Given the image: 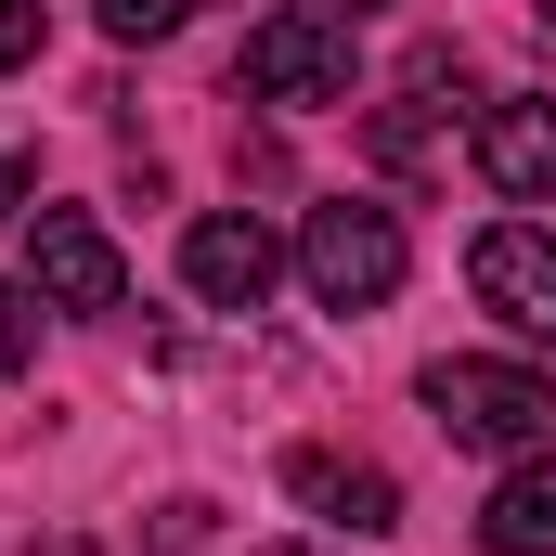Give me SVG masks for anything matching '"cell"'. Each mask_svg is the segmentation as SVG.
<instances>
[{
  "label": "cell",
  "mask_w": 556,
  "mask_h": 556,
  "mask_svg": "<svg viewBox=\"0 0 556 556\" xmlns=\"http://www.w3.org/2000/svg\"><path fill=\"white\" fill-rule=\"evenodd\" d=\"M285 492H298L311 518H337L350 544H376V531H402V479H389L376 453H324V440H298V453H285Z\"/></svg>",
  "instance_id": "7"
},
{
  "label": "cell",
  "mask_w": 556,
  "mask_h": 556,
  "mask_svg": "<svg viewBox=\"0 0 556 556\" xmlns=\"http://www.w3.org/2000/svg\"><path fill=\"white\" fill-rule=\"evenodd\" d=\"M39 65V0H0V78Z\"/></svg>",
  "instance_id": "13"
},
{
  "label": "cell",
  "mask_w": 556,
  "mask_h": 556,
  "mask_svg": "<svg viewBox=\"0 0 556 556\" xmlns=\"http://www.w3.org/2000/svg\"><path fill=\"white\" fill-rule=\"evenodd\" d=\"M26 285H39V311H117V298H130V260H117L104 220L39 207V220H26Z\"/></svg>",
  "instance_id": "4"
},
{
  "label": "cell",
  "mask_w": 556,
  "mask_h": 556,
  "mask_svg": "<svg viewBox=\"0 0 556 556\" xmlns=\"http://www.w3.org/2000/svg\"><path fill=\"white\" fill-rule=\"evenodd\" d=\"M415 273V247H402V207H363V194H337V207H311L298 220V285L324 298V311H389Z\"/></svg>",
  "instance_id": "1"
},
{
  "label": "cell",
  "mask_w": 556,
  "mask_h": 556,
  "mask_svg": "<svg viewBox=\"0 0 556 556\" xmlns=\"http://www.w3.org/2000/svg\"><path fill=\"white\" fill-rule=\"evenodd\" d=\"M479 544H492V556H556V453H531L518 479H492Z\"/></svg>",
  "instance_id": "9"
},
{
  "label": "cell",
  "mask_w": 556,
  "mask_h": 556,
  "mask_svg": "<svg viewBox=\"0 0 556 556\" xmlns=\"http://www.w3.org/2000/svg\"><path fill=\"white\" fill-rule=\"evenodd\" d=\"M260 556H350V544H260Z\"/></svg>",
  "instance_id": "15"
},
{
  "label": "cell",
  "mask_w": 556,
  "mask_h": 556,
  "mask_svg": "<svg viewBox=\"0 0 556 556\" xmlns=\"http://www.w3.org/2000/svg\"><path fill=\"white\" fill-rule=\"evenodd\" d=\"M427 415H440V440H466V453H531V440H556V376L453 350V363H427Z\"/></svg>",
  "instance_id": "2"
},
{
  "label": "cell",
  "mask_w": 556,
  "mask_h": 556,
  "mask_svg": "<svg viewBox=\"0 0 556 556\" xmlns=\"http://www.w3.org/2000/svg\"><path fill=\"white\" fill-rule=\"evenodd\" d=\"M324 13H350V26H363V13H389V0H324Z\"/></svg>",
  "instance_id": "16"
},
{
  "label": "cell",
  "mask_w": 556,
  "mask_h": 556,
  "mask_svg": "<svg viewBox=\"0 0 556 556\" xmlns=\"http://www.w3.org/2000/svg\"><path fill=\"white\" fill-rule=\"evenodd\" d=\"M427 91H402V104H376V155H389V168H427Z\"/></svg>",
  "instance_id": "10"
},
{
  "label": "cell",
  "mask_w": 556,
  "mask_h": 556,
  "mask_svg": "<svg viewBox=\"0 0 556 556\" xmlns=\"http://www.w3.org/2000/svg\"><path fill=\"white\" fill-rule=\"evenodd\" d=\"M466 285H479V311H505L531 350H556V233H531V220H492V233L466 247Z\"/></svg>",
  "instance_id": "5"
},
{
  "label": "cell",
  "mask_w": 556,
  "mask_h": 556,
  "mask_svg": "<svg viewBox=\"0 0 556 556\" xmlns=\"http://www.w3.org/2000/svg\"><path fill=\"white\" fill-rule=\"evenodd\" d=\"M479 181L505 207H556V91H505L479 117Z\"/></svg>",
  "instance_id": "8"
},
{
  "label": "cell",
  "mask_w": 556,
  "mask_h": 556,
  "mask_svg": "<svg viewBox=\"0 0 556 556\" xmlns=\"http://www.w3.org/2000/svg\"><path fill=\"white\" fill-rule=\"evenodd\" d=\"M260 104L285 117H324V104H350V13H324V0H298L273 26H247V65H233Z\"/></svg>",
  "instance_id": "3"
},
{
  "label": "cell",
  "mask_w": 556,
  "mask_h": 556,
  "mask_svg": "<svg viewBox=\"0 0 556 556\" xmlns=\"http://www.w3.org/2000/svg\"><path fill=\"white\" fill-rule=\"evenodd\" d=\"M13 207H26V168H13V155H0V220H13Z\"/></svg>",
  "instance_id": "14"
},
{
  "label": "cell",
  "mask_w": 556,
  "mask_h": 556,
  "mask_svg": "<svg viewBox=\"0 0 556 556\" xmlns=\"http://www.w3.org/2000/svg\"><path fill=\"white\" fill-rule=\"evenodd\" d=\"M285 273V247H273V220H247V207H207L194 233H181V285L207 298V311H260Z\"/></svg>",
  "instance_id": "6"
},
{
  "label": "cell",
  "mask_w": 556,
  "mask_h": 556,
  "mask_svg": "<svg viewBox=\"0 0 556 556\" xmlns=\"http://www.w3.org/2000/svg\"><path fill=\"white\" fill-rule=\"evenodd\" d=\"M26 556H91V544H26Z\"/></svg>",
  "instance_id": "17"
},
{
  "label": "cell",
  "mask_w": 556,
  "mask_h": 556,
  "mask_svg": "<svg viewBox=\"0 0 556 556\" xmlns=\"http://www.w3.org/2000/svg\"><path fill=\"white\" fill-rule=\"evenodd\" d=\"M544 26H556V0H544Z\"/></svg>",
  "instance_id": "18"
},
{
  "label": "cell",
  "mask_w": 556,
  "mask_h": 556,
  "mask_svg": "<svg viewBox=\"0 0 556 556\" xmlns=\"http://www.w3.org/2000/svg\"><path fill=\"white\" fill-rule=\"evenodd\" d=\"M39 363V285H0V376Z\"/></svg>",
  "instance_id": "11"
},
{
  "label": "cell",
  "mask_w": 556,
  "mask_h": 556,
  "mask_svg": "<svg viewBox=\"0 0 556 556\" xmlns=\"http://www.w3.org/2000/svg\"><path fill=\"white\" fill-rule=\"evenodd\" d=\"M91 13H104V39H168L194 0H91Z\"/></svg>",
  "instance_id": "12"
}]
</instances>
